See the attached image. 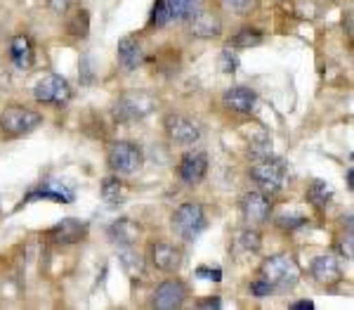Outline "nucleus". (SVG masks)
<instances>
[{
	"instance_id": "nucleus-1",
	"label": "nucleus",
	"mask_w": 354,
	"mask_h": 310,
	"mask_svg": "<svg viewBox=\"0 0 354 310\" xmlns=\"http://www.w3.org/2000/svg\"><path fill=\"white\" fill-rule=\"evenodd\" d=\"M250 175L265 195H276L288 183V168L281 159H274L270 154H262L257 162L250 166Z\"/></svg>"
},
{
	"instance_id": "nucleus-2",
	"label": "nucleus",
	"mask_w": 354,
	"mask_h": 310,
	"mask_svg": "<svg viewBox=\"0 0 354 310\" xmlns=\"http://www.w3.org/2000/svg\"><path fill=\"white\" fill-rule=\"evenodd\" d=\"M260 277L265 282H270L274 289H293L300 280V268L298 263L286 254L272 256L262 263L260 268Z\"/></svg>"
},
{
	"instance_id": "nucleus-3",
	"label": "nucleus",
	"mask_w": 354,
	"mask_h": 310,
	"mask_svg": "<svg viewBox=\"0 0 354 310\" xmlns=\"http://www.w3.org/2000/svg\"><path fill=\"white\" fill-rule=\"evenodd\" d=\"M43 124V116L34 109H26V107H8V109L0 114V131L8 137H24L29 133H34L36 128Z\"/></svg>"
},
{
	"instance_id": "nucleus-4",
	"label": "nucleus",
	"mask_w": 354,
	"mask_h": 310,
	"mask_svg": "<svg viewBox=\"0 0 354 310\" xmlns=\"http://www.w3.org/2000/svg\"><path fill=\"white\" fill-rule=\"evenodd\" d=\"M170 223H173V230L180 234L182 239L191 242V239H196L198 234L206 230V213H203L201 204H196V201H187V204L175 208Z\"/></svg>"
},
{
	"instance_id": "nucleus-5",
	"label": "nucleus",
	"mask_w": 354,
	"mask_h": 310,
	"mask_svg": "<svg viewBox=\"0 0 354 310\" xmlns=\"http://www.w3.org/2000/svg\"><path fill=\"white\" fill-rule=\"evenodd\" d=\"M106 164L114 173L121 175H132L142 168L144 164V154L142 149L132 142H114L106 152Z\"/></svg>"
},
{
	"instance_id": "nucleus-6",
	"label": "nucleus",
	"mask_w": 354,
	"mask_h": 310,
	"mask_svg": "<svg viewBox=\"0 0 354 310\" xmlns=\"http://www.w3.org/2000/svg\"><path fill=\"white\" fill-rule=\"evenodd\" d=\"M34 98L38 100L40 104H55L64 107L71 100V88H69V81L64 76H57V74H47L43 76L34 88Z\"/></svg>"
},
{
	"instance_id": "nucleus-7",
	"label": "nucleus",
	"mask_w": 354,
	"mask_h": 310,
	"mask_svg": "<svg viewBox=\"0 0 354 310\" xmlns=\"http://www.w3.org/2000/svg\"><path fill=\"white\" fill-rule=\"evenodd\" d=\"M154 107H156V100L149 98L144 93H132V95H126L121 98L114 107V119L116 121H137V119H144L147 114H152Z\"/></svg>"
},
{
	"instance_id": "nucleus-8",
	"label": "nucleus",
	"mask_w": 354,
	"mask_h": 310,
	"mask_svg": "<svg viewBox=\"0 0 354 310\" xmlns=\"http://www.w3.org/2000/svg\"><path fill=\"white\" fill-rule=\"evenodd\" d=\"M163 126H165L168 137L175 142V145H182V147L194 145V142H198V137H201V126H198L194 119L185 116V114L165 116Z\"/></svg>"
},
{
	"instance_id": "nucleus-9",
	"label": "nucleus",
	"mask_w": 354,
	"mask_h": 310,
	"mask_svg": "<svg viewBox=\"0 0 354 310\" xmlns=\"http://www.w3.org/2000/svg\"><path fill=\"white\" fill-rule=\"evenodd\" d=\"M241 211H244V218L250 225H265L272 216V201L265 192L253 190L248 192V195H244V199H241Z\"/></svg>"
},
{
	"instance_id": "nucleus-10",
	"label": "nucleus",
	"mask_w": 354,
	"mask_h": 310,
	"mask_svg": "<svg viewBox=\"0 0 354 310\" xmlns=\"http://www.w3.org/2000/svg\"><path fill=\"white\" fill-rule=\"evenodd\" d=\"M187 296H189V291H187L185 282L168 280V282H163V285L156 287V291H154V298H152V306L161 308V310H173V308L185 306Z\"/></svg>"
},
{
	"instance_id": "nucleus-11",
	"label": "nucleus",
	"mask_w": 354,
	"mask_h": 310,
	"mask_svg": "<svg viewBox=\"0 0 354 310\" xmlns=\"http://www.w3.org/2000/svg\"><path fill=\"white\" fill-rule=\"evenodd\" d=\"M50 239L57 244H78L88 237V223L78 221V218H64L50 230Z\"/></svg>"
},
{
	"instance_id": "nucleus-12",
	"label": "nucleus",
	"mask_w": 354,
	"mask_h": 310,
	"mask_svg": "<svg viewBox=\"0 0 354 310\" xmlns=\"http://www.w3.org/2000/svg\"><path fill=\"white\" fill-rule=\"evenodd\" d=\"M149 258H152V263L156 265L158 270L175 272L180 270L182 265V251L168 242H154L152 247H149Z\"/></svg>"
},
{
	"instance_id": "nucleus-13",
	"label": "nucleus",
	"mask_w": 354,
	"mask_h": 310,
	"mask_svg": "<svg viewBox=\"0 0 354 310\" xmlns=\"http://www.w3.org/2000/svg\"><path fill=\"white\" fill-rule=\"evenodd\" d=\"M208 173V157L203 152H187L180 164V175L187 185H198Z\"/></svg>"
},
{
	"instance_id": "nucleus-14",
	"label": "nucleus",
	"mask_w": 354,
	"mask_h": 310,
	"mask_svg": "<svg viewBox=\"0 0 354 310\" xmlns=\"http://www.w3.org/2000/svg\"><path fill=\"white\" fill-rule=\"evenodd\" d=\"M222 102L227 109L236 111V114H250L255 109L257 95L250 88H246V85H234V88H229L222 95Z\"/></svg>"
},
{
	"instance_id": "nucleus-15",
	"label": "nucleus",
	"mask_w": 354,
	"mask_h": 310,
	"mask_svg": "<svg viewBox=\"0 0 354 310\" xmlns=\"http://www.w3.org/2000/svg\"><path fill=\"white\" fill-rule=\"evenodd\" d=\"M312 277L316 282H321V285H335V282H340L342 277V270H340V263H338L335 256L326 254V256H316L312 261Z\"/></svg>"
},
{
	"instance_id": "nucleus-16",
	"label": "nucleus",
	"mask_w": 354,
	"mask_h": 310,
	"mask_svg": "<svg viewBox=\"0 0 354 310\" xmlns=\"http://www.w3.org/2000/svg\"><path fill=\"white\" fill-rule=\"evenodd\" d=\"M191 34L198 36V38H215L222 31V21H220L213 12H206V10H196L191 14Z\"/></svg>"
},
{
	"instance_id": "nucleus-17",
	"label": "nucleus",
	"mask_w": 354,
	"mask_h": 310,
	"mask_svg": "<svg viewBox=\"0 0 354 310\" xmlns=\"http://www.w3.org/2000/svg\"><path fill=\"white\" fill-rule=\"evenodd\" d=\"M118 62H121L128 71H135V69L142 67L144 50L137 43V38H123L118 43Z\"/></svg>"
},
{
	"instance_id": "nucleus-18",
	"label": "nucleus",
	"mask_w": 354,
	"mask_h": 310,
	"mask_svg": "<svg viewBox=\"0 0 354 310\" xmlns=\"http://www.w3.org/2000/svg\"><path fill=\"white\" fill-rule=\"evenodd\" d=\"M10 55H12V62L17 69H29L34 64V43H31L29 36H14Z\"/></svg>"
},
{
	"instance_id": "nucleus-19",
	"label": "nucleus",
	"mask_w": 354,
	"mask_h": 310,
	"mask_svg": "<svg viewBox=\"0 0 354 310\" xmlns=\"http://www.w3.org/2000/svg\"><path fill=\"white\" fill-rule=\"evenodd\" d=\"M36 199H55L59 204H69V201H73V192L67 190L64 185L47 183L45 187H40V190L29 192L24 201H36Z\"/></svg>"
},
{
	"instance_id": "nucleus-20",
	"label": "nucleus",
	"mask_w": 354,
	"mask_h": 310,
	"mask_svg": "<svg viewBox=\"0 0 354 310\" xmlns=\"http://www.w3.org/2000/svg\"><path fill=\"white\" fill-rule=\"evenodd\" d=\"M137 234H139V228L132 221H128V218L116 221L114 225L109 228V237L114 239L116 244H121V247H132V244L137 242Z\"/></svg>"
},
{
	"instance_id": "nucleus-21",
	"label": "nucleus",
	"mask_w": 354,
	"mask_h": 310,
	"mask_svg": "<svg viewBox=\"0 0 354 310\" xmlns=\"http://www.w3.org/2000/svg\"><path fill=\"white\" fill-rule=\"evenodd\" d=\"M307 199L312 201L316 208H326L331 201H333V187L329 183H324V180H314L307 190Z\"/></svg>"
},
{
	"instance_id": "nucleus-22",
	"label": "nucleus",
	"mask_w": 354,
	"mask_h": 310,
	"mask_svg": "<svg viewBox=\"0 0 354 310\" xmlns=\"http://www.w3.org/2000/svg\"><path fill=\"white\" fill-rule=\"evenodd\" d=\"M67 31L73 38H88L90 34V14L85 10H76V12L69 17L67 21Z\"/></svg>"
},
{
	"instance_id": "nucleus-23",
	"label": "nucleus",
	"mask_w": 354,
	"mask_h": 310,
	"mask_svg": "<svg viewBox=\"0 0 354 310\" xmlns=\"http://www.w3.org/2000/svg\"><path fill=\"white\" fill-rule=\"evenodd\" d=\"M170 10V19H189L198 10L201 0H165Z\"/></svg>"
},
{
	"instance_id": "nucleus-24",
	"label": "nucleus",
	"mask_w": 354,
	"mask_h": 310,
	"mask_svg": "<svg viewBox=\"0 0 354 310\" xmlns=\"http://www.w3.org/2000/svg\"><path fill=\"white\" fill-rule=\"evenodd\" d=\"M262 43V34L255 29H241L234 38H229V45L232 47H255Z\"/></svg>"
},
{
	"instance_id": "nucleus-25",
	"label": "nucleus",
	"mask_w": 354,
	"mask_h": 310,
	"mask_svg": "<svg viewBox=\"0 0 354 310\" xmlns=\"http://www.w3.org/2000/svg\"><path fill=\"white\" fill-rule=\"evenodd\" d=\"M102 197H104L109 204H121L123 201V185L118 178H106L102 183Z\"/></svg>"
},
{
	"instance_id": "nucleus-26",
	"label": "nucleus",
	"mask_w": 354,
	"mask_h": 310,
	"mask_svg": "<svg viewBox=\"0 0 354 310\" xmlns=\"http://www.w3.org/2000/svg\"><path fill=\"white\" fill-rule=\"evenodd\" d=\"M123 265H126L128 275H130L132 280H142L144 277V261L139 258L137 254H132V251H126V254H123Z\"/></svg>"
},
{
	"instance_id": "nucleus-27",
	"label": "nucleus",
	"mask_w": 354,
	"mask_h": 310,
	"mask_svg": "<svg viewBox=\"0 0 354 310\" xmlns=\"http://www.w3.org/2000/svg\"><path fill=\"white\" fill-rule=\"evenodd\" d=\"M170 21V10L165 0H156L152 10V26H165Z\"/></svg>"
},
{
	"instance_id": "nucleus-28",
	"label": "nucleus",
	"mask_w": 354,
	"mask_h": 310,
	"mask_svg": "<svg viewBox=\"0 0 354 310\" xmlns=\"http://www.w3.org/2000/svg\"><path fill=\"white\" fill-rule=\"evenodd\" d=\"M220 69L224 74H234L239 69V55L234 50H222V55H220Z\"/></svg>"
},
{
	"instance_id": "nucleus-29",
	"label": "nucleus",
	"mask_w": 354,
	"mask_h": 310,
	"mask_svg": "<svg viewBox=\"0 0 354 310\" xmlns=\"http://www.w3.org/2000/svg\"><path fill=\"white\" fill-rule=\"evenodd\" d=\"M239 244L246 251H257L260 249V232H255V230H246V232H241Z\"/></svg>"
},
{
	"instance_id": "nucleus-30",
	"label": "nucleus",
	"mask_w": 354,
	"mask_h": 310,
	"mask_svg": "<svg viewBox=\"0 0 354 310\" xmlns=\"http://www.w3.org/2000/svg\"><path fill=\"white\" fill-rule=\"evenodd\" d=\"M250 291H253L255 298H267L272 291H274V287H272L270 282H265V280L260 277V280H255L253 285H250Z\"/></svg>"
},
{
	"instance_id": "nucleus-31",
	"label": "nucleus",
	"mask_w": 354,
	"mask_h": 310,
	"mask_svg": "<svg viewBox=\"0 0 354 310\" xmlns=\"http://www.w3.org/2000/svg\"><path fill=\"white\" fill-rule=\"evenodd\" d=\"M305 223H307V218L305 216H283V218H279V228H283V230H295V228H303Z\"/></svg>"
},
{
	"instance_id": "nucleus-32",
	"label": "nucleus",
	"mask_w": 354,
	"mask_h": 310,
	"mask_svg": "<svg viewBox=\"0 0 354 310\" xmlns=\"http://www.w3.org/2000/svg\"><path fill=\"white\" fill-rule=\"evenodd\" d=\"M222 3H224V8L234 10V12H239V14H246L250 8H253V0H222Z\"/></svg>"
},
{
	"instance_id": "nucleus-33",
	"label": "nucleus",
	"mask_w": 354,
	"mask_h": 310,
	"mask_svg": "<svg viewBox=\"0 0 354 310\" xmlns=\"http://www.w3.org/2000/svg\"><path fill=\"white\" fill-rule=\"evenodd\" d=\"M196 275L203 277V280H213V282L222 280V270H220V268H198Z\"/></svg>"
},
{
	"instance_id": "nucleus-34",
	"label": "nucleus",
	"mask_w": 354,
	"mask_h": 310,
	"mask_svg": "<svg viewBox=\"0 0 354 310\" xmlns=\"http://www.w3.org/2000/svg\"><path fill=\"white\" fill-rule=\"evenodd\" d=\"M340 251H342V256H345L347 261H352V256H354V249H352V230L347 232V237H342Z\"/></svg>"
},
{
	"instance_id": "nucleus-35",
	"label": "nucleus",
	"mask_w": 354,
	"mask_h": 310,
	"mask_svg": "<svg viewBox=\"0 0 354 310\" xmlns=\"http://www.w3.org/2000/svg\"><path fill=\"white\" fill-rule=\"evenodd\" d=\"M47 5H50L55 12H67V8H69V0H47Z\"/></svg>"
},
{
	"instance_id": "nucleus-36",
	"label": "nucleus",
	"mask_w": 354,
	"mask_h": 310,
	"mask_svg": "<svg viewBox=\"0 0 354 310\" xmlns=\"http://www.w3.org/2000/svg\"><path fill=\"white\" fill-rule=\"evenodd\" d=\"M291 308L293 310H312L314 303L312 301H295V303H291Z\"/></svg>"
},
{
	"instance_id": "nucleus-37",
	"label": "nucleus",
	"mask_w": 354,
	"mask_h": 310,
	"mask_svg": "<svg viewBox=\"0 0 354 310\" xmlns=\"http://www.w3.org/2000/svg\"><path fill=\"white\" fill-rule=\"evenodd\" d=\"M198 306L201 308H220L222 303H220V298H208V301H201Z\"/></svg>"
}]
</instances>
